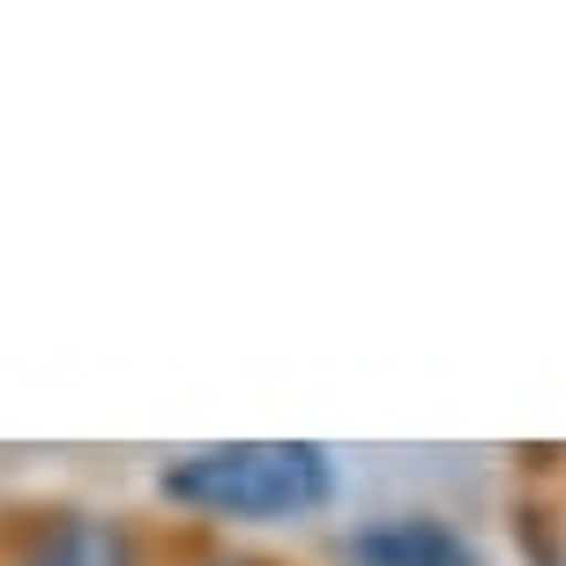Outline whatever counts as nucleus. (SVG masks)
Wrapping results in <instances>:
<instances>
[{"instance_id": "nucleus-3", "label": "nucleus", "mask_w": 566, "mask_h": 566, "mask_svg": "<svg viewBox=\"0 0 566 566\" xmlns=\"http://www.w3.org/2000/svg\"><path fill=\"white\" fill-rule=\"evenodd\" d=\"M30 566H135V537L113 514H60L38 530Z\"/></svg>"}, {"instance_id": "nucleus-1", "label": "nucleus", "mask_w": 566, "mask_h": 566, "mask_svg": "<svg viewBox=\"0 0 566 566\" xmlns=\"http://www.w3.org/2000/svg\"><path fill=\"white\" fill-rule=\"evenodd\" d=\"M157 492L217 522H298L336 500V462L313 440H224L157 470Z\"/></svg>"}, {"instance_id": "nucleus-4", "label": "nucleus", "mask_w": 566, "mask_h": 566, "mask_svg": "<svg viewBox=\"0 0 566 566\" xmlns=\"http://www.w3.org/2000/svg\"><path fill=\"white\" fill-rule=\"evenodd\" d=\"M209 566H261V559H209Z\"/></svg>"}, {"instance_id": "nucleus-2", "label": "nucleus", "mask_w": 566, "mask_h": 566, "mask_svg": "<svg viewBox=\"0 0 566 566\" xmlns=\"http://www.w3.org/2000/svg\"><path fill=\"white\" fill-rule=\"evenodd\" d=\"M343 566H484V552L440 514H380L343 537Z\"/></svg>"}]
</instances>
